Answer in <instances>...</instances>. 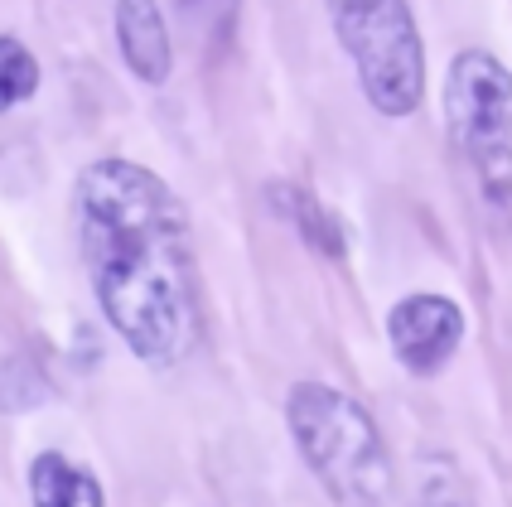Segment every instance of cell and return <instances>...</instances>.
I'll return each mask as SVG.
<instances>
[{"mask_svg": "<svg viewBox=\"0 0 512 507\" xmlns=\"http://www.w3.org/2000/svg\"><path fill=\"white\" fill-rule=\"evenodd\" d=\"M73 213L92 295L121 343L150 367L184 363L199 343V256L179 194L155 169L107 155L78 174Z\"/></svg>", "mask_w": 512, "mask_h": 507, "instance_id": "cell-1", "label": "cell"}, {"mask_svg": "<svg viewBox=\"0 0 512 507\" xmlns=\"http://www.w3.org/2000/svg\"><path fill=\"white\" fill-rule=\"evenodd\" d=\"M290 440L339 507H382L392 498V450L368 411L329 382H295L285 396Z\"/></svg>", "mask_w": 512, "mask_h": 507, "instance_id": "cell-2", "label": "cell"}, {"mask_svg": "<svg viewBox=\"0 0 512 507\" xmlns=\"http://www.w3.org/2000/svg\"><path fill=\"white\" fill-rule=\"evenodd\" d=\"M329 20L377 116H411L426 97V44L406 0H329Z\"/></svg>", "mask_w": 512, "mask_h": 507, "instance_id": "cell-3", "label": "cell"}, {"mask_svg": "<svg viewBox=\"0 0 512 507\" xmlns=\"http://www.w3.org/2000/svg\"><path fill=\"white\" fill-rule=\"evenodd\" d=\"M445 131L488 203H512V68L488 49L455 54L445 73Z\"/></svg>", "mask_w": 512, "mask_h": 507, "instance_id": "cell-4", "label": "cell"}, {"mask_svg": "<svg viewBox=\"0 0 512 507\" xmlns=\"http://www.w3.org/2000/svg\"><path fill=\"white\" fill-rule=\"evenodd\" d=\"M387 343L397 353V363L416 377H430L450 363L464 343V310H459L450 295H430L416 290L397 300L387 310Z\"/></svg>", "mask_w": 512, "mask_h": 507, "instance_id": "cell-5", "label": "cell"}, {"mask_svg": "<svg viewBox=\"0 0 512 507\" xmlns=\"http://www.w3.org/2000/svg\"><path fill=\"white\" fill-rule=\"evenodd\" d=\"M116 49L145 87L170 83L174 44L170 25L160 15V0H116Z\"/></svg>", "mask_w": 512, "mask_h": 507, "instance_id": "cell-6", "label": "cell"}, {"mask_svg": "<svg viewBox=\"0 0 512 507\" xmlns=\"http://www.w3.org/2000/svg\"><path fill=\"white\" fill-rule=\"evenodd\" d=\"M29 503L34 507H107V493L92 469L73 464L68 454L44 450L29 459Z\"/></svg>", "mask_w": 512, "mask_h": 507, "instance_id": "cell-7", "label": "cell"}, {"mask_svg": "<svg viewBox=\"0 0 512 507\" xmlns=\"http://www.w3.org/2000/svg\"><path fill=\"white\" fill-rule=\"evenodd\" d=\"M271 198L281 203L285 213L295 218V227H300V237L310 242V247H319L324 256H343V223L319 203L314 194H305V189H290V184H281V189H271Z\"/></svg>", "mask_w": 512, "mask_h": 507, "instance_id": "cell-8", "label": "cell"}, {"mask_svg": "<svg viewBox=\"0 0 512 507\" xmlns=\"http://www.w3.org/2000/svg\"><path fill=\"white\" fill-rule=\"evenodd\" d=\"M39 92V58L15 34H0V116L25 107Z\"/></svg>", "mask_w": 512, "mask_h": 507, "instance_id": "cell-9", "label": "cell"}, {"mask_svg": "<svg viewBox=\"0 0 512 507\" xmlns=\"http://www.w3.org/2000/svg\"><path fill=\"white\" fill-rule=\"evenodd\" d=\"M44 382L29 372V363L20 358H10V363H0V411H25V406H39L44 401Z\"/></svg>", "mask_w": 512, "mask_h": 507, "instance_id": "cell-10", "label": "cell"}, {"mask_svg": "<svg viewBox=\"0 0 512 507\" xmlns=\"http://www.w3.org/2000/svg\"><path fill=\"white\" fill-rule=\"evenodd\" d=\"M189 5H199L203 15H232V5H237V0H189Z\"/></svg>", "mask_w": 512, "mask_h": 507, "instance_id": "cell-11", "label": "cell"}, {"mask_svg": "<svg viewBox=\"0 0 512 507\" xmlns=\"http://www.w3.org/2000/svg\"><path fill=\"white\" fill-rule=\"evenodd\" d=\"M411 507H464V503H455V498H435V493H430V498H416Z\"/></svg>", "mask_w": 512, "mask_h": 507, "instance_id": "cell-12", "label": "cell"}]
</instances>
